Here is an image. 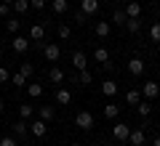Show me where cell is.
Returning <instances> with one entry per match:
<instances>
[{
	"label": "cell",
	"instance_id": "6da1fadb",
	"mask_svg": "<svg viewBox=\"0 0 160 146\" xmlns=\"http://www.w3.org/2000/svg\"><path fill=\"white\" fill-rule=\"evenodd\" d=\"M139 90H142V98H147V101H152V98H158V96H160V85L155 82V80H147Z\"/></svg>",
	"mask_w": 160,
	"mask_h": 146
},
{
	"label": "cell",
	"instance_id": "7a4b0ae2",
	"mask_svg": "<svg viewBox=\"0 0 160 146\" xmlns=\"http://www.w3.org/2000/svg\"><path fill=\"white\" fill-rule=\"evenodd\" d=\"M93 122H96V120H93L91 112H78V117H75V125H78L80 130H91Z\"/></svg>",
	"mask_w": 160,
	"mask_h": 146
},
{
	"label": "cell",
	"instance_id": "3957f363",
	"mask_svg": "<svg viewBox=\"0 0 160 146\" xmlns=\"http://www.w3.org/2000/svg\"><path fill=\"white\" fill-rule=\"evenodd\" d=\"M128 133H131V125L128 122H115L112 125V138L115 141H128Z\"/></svg>",
	"mask_w": 160,
	"mask_h": 146
},
{
	"label": "cell",
	"instance_id": "277c9868",
	"mask_svg": "<svg viewBox=\"0 0 160 146\" xmlns=\"http://www.w3.org/2000/svg\"><path fill=\"white\" fill-rule=\"evenodd\" d=\"M43 56L48 59V61H59V56H62V48H59V43H48L46 48H43Z\"/></svg>",
	"mask_w": 160,
	"mask_h": 146
},
{
	"label": "cell",
	"instance_id": "5b68a950",
	"mask_svg": "<svg viewBox=\"0 0 160 146\" xmlns=\"http://www.w3.org/2000/svg\"><path fill=\"white\" fill-rule=\"evenodd\" d=\"M29 133L38 135V138H43V135L48 133V122H46V120H35V122H29Z\"/></svg>",
	"mask_w": 160,
	"mask_h": 146
},
{
	"label": "cell",
	"instance_id": "8992f818",
	"mask_svg": "<svg viewBox=\"0 0 160 146\" xmlns=\"http://www.w3.org/2000/svg\"><path fill=\"white\" fill-rule=\"evenodd\" d=\"M144 69H147V64H144V61H142L139 56H133L131 61H128V72H131L133 77H139V74H144Z\"/></svg>",
	"mask_w": 160,
	"mask_h": 146
},
{
	"label": "cell",
	"instance_id": "52a82bcc",
	"mask_svg": "<svg viewBox=\"0 0 160 146\" xmlns=\"http://www.w3.org/2000/svg\"><path fill=\"white\" fill-rule=\"evenodd\" d=\"M144 141H147V135H144L142 128H133L131 133H128V144L131 146H144Z\"/></svg>",
	"mask_w": 160,
	"mask_h": 146
},
{
	"label": "cell",
	"instance_id": "ba28073f",
	"mask_svg": "<svg viewBox=\"0 0 160 146\" xmlns=\"http://www.w3.org/2000/svg\"><path fill=\"white\" fill-rule=\"evenodd\" d=\"M123 11H126L128 19H139V16H142V3H139V0H131V3H128Z\"/></svg>",
	"mask_w": 160,
	"mask_h": 146
},
{
	"label": "cell",
	"instance_id": "9c48e42d",
	"mask_svg": "<svg viewBox=\"0 0 160 146\" xmlns=\"http://www.w3.org/2000/svg\"><path fill=\"white\" fill-rule=\"evenodd\" d=\"M72 67H75V69H80V72H83V69H88V56H86L83 51L72 53Z\"/></svg>",
	"mask_w": 160,
	"mask_h": 146
},
{
	"label": "cell",
	"instance_id": "30bf717a",
	"mask_svg": "<svg viewBox=\"0 0 160 146\" xmlns=\"http://www.w3.org/2000/svg\"><path fill=\"white\" fill-rule=\"evenodd\" d=\"M80 11L86 13V16H93L99 11V0H80Z\"/></svg>",
	"mask_w": 160,
	"mask_h": 146
},
{
	"label": "cell",
	"instance_id": "8fae6325",
	"mask_svg": "<svg viewBox=\"0 0 160 146\" xmlns=\"http://www.w3.org/2000/svg\"><path fill=\"white\" fill-rule=\"evenodd\" d=\"M93 32H96V37L107 40V37H109V32H112V24H109V21H96V27H93Z\"/></svg>",
	"mask_w": 160,
	"mask_h": 146
},
{
	"label": "cell",
	"instance_id": "7c38bea8",
	"mask_svg": "<svg viewBox=\"0 0 160 146\" xmlns=\"http://www.w3.org/2000/svg\"><path fill=\"white\" fill-rule=\"evenodd\" d=\"M11 48H13L16 53H27L29 43H27V37H22V35H16V37H13V43H11Z\"/></svg>",
	"mask_w": 160,
	"mask_h": 146
},
{
	"label": "cell",
	"instance_id": "4fadbf2b",
	"mask_svg": "<svg viewBox=\"0 0 160 146\" xmlns=\"http://www.w3.org/2000/svg\"><path fill=\"white\" fill-rule=\"evenodd\" d=\"M11 130H13V135H16V138H22V135H27L29 125H27V120H19V122L11 125Z\"/></svg>",
	"mask_w": 160,
	"mask_h": 146
},
{
	"label": "cell",
	"instance_id": "5bb4252c",
	"mask_svg": "<svg viewBox=\"0 0 160 146\" xmlns=\"http://www.w3.org/2000/svg\"><path fill=\"white\" fill-rule=\"evenodd\" d=\"M69 101H72V93H69L67 88H59V90H56V104H62V106H67Z\"/></svg>",
	"mask_w": 160,
	"mask_h": 146
},
{
	"label": "cell",
	"instance_id": "9a60e30c",
	"mask_svg": "<svg viewBox=\"0 0 160 146\" xmlns=\"http://www.w3.org/2000/svg\"><path fill=\"white\" fill-rule=\"evenodd\" d=\"M24 88H27L29 98H40V96H43V85L40 82H29V85H24Z\"/></svg>",
	"mask_w": 160,
	"mask_h": 146
},
{
	"label": "cell",
	"instance_id": "2e32d148",
	"mask_svg": "<svg viewBox=\"0 0 160 146\" xmlns=\"http://www.w3.org/2000/svg\"><path fill=\"white\" fill-rule=\"evenodd\" d=\"M126 101L131 104V106H136V104L142 101V90H139V88H131V90L126 93Z\"/></svg>",
	"mask_w": 160,
	"mask_h": 146
},
{
	"label": "cell",
	"instance_id": "e0dca14e",
	"mask_svg": "<svg viewBox=\"0 0 160 146\" xmlns=\"http://www.w3.org/2000/svg\"><path fill=\"white\" fill-rule=\"evenodd\" d=\"M102 93L104 96H115L118 93V82H115V80H104L102 82Z\"/></svg>",
	"mask_w": 160,
	"mask_h": 146
},
{
	"label": "cell",
	"instance_id": "ac0fdd59",
	"mask_svg": "<svg viewBox=\"0 0 160 146\" xmlns=\"http://www.w3.org/2000/svg\"><path fill=\"white\" fill-rule=\"evenodd\" d=\"M48 80H51L53 85H62V82H64V72H62L59 67H53L51 72H48Z\"/></svg>",
	"mask_w": 160,
	"mask_h": 146
},
{
	"label": "cell",
	"instance_id": "d6986e66",
	"mask_svg": "<svg viewBox=\"0 0 160 146\" xmlns=\"http://www.w3.org/2000/svg\"><path fill=\"white\" fill-rule=\"evenodd\" d=\"M93 61L107 64V61H109V51H107V48H96V51H93Z\"/></svg>",
	"mask_w": 160,
	"mask_h": 146
},
{
	"label": "cell",
	"instance_id": "ffe728a7",
	"mask_svg": "<svg viewBox=\"0 0 160 146\" xmlns=\"http://www.w3.org/2000/svg\"><path fill=\"white\" fill-rule=\"evenodd\" d=\"M136 112L142 114V117H149V114H152V104L144 98V101H139V104H136Z\"/></svg>",
	"mask_w": 160,
	"mask_h": 146
},
{
	"label": "cell",
	"instance_id": "44dd1931",
	"mask_svg": "<svg viewBox=\"0 0 160 146\" xmlns=\"http://www.w3.org/2000/svg\"><path fill=\"white\" fill-rule=\"evenodd\" d=\"M29 37H32V40H43V37H46V29H43V24H32V29H29Z\"/></svg>",
	"mask_w": 160,
	"mask_h": 146
},
{
	"label": "cell",
	"instance_id": "7402d4cb",
	"mask_svg": "<svg viewBox=\"0 0 160 146\" xmlns=\"http://www.w3.org/2000/svg\"><path fill=\"white\" fill-rule=\"evenodd\" d=\"M51 8H53V13H67L69 3L67 0H51Z\"/></svg>",
	"mask_w": 160,
	"mask_h": 146
},
{
	"label": "cell",
	"instance_id": "603a6c76",
	"mask_svg": "<svg viewBox=\"0 0 160 146\" xmlns=\"http://www.w3.org/2000/svg\"><path fill=\"white\" fill-rule=\"evenodd\" d=\"M118 114H120V106H118V104H107V106H104V117H107V120H115Z\"/></svg>",
	"mask_w": 160,
	"mask_h": 146
},
{
	"label": "cell",
	"instance_id": "cb8c5ba5",
	"mask_svg": "<svg viewBox=\"0 0 160 146\" xmlns=\"http://www.w3.org/2000/svg\"><path fill=\"white\" fill-rule=\"evenodd\" d=\"M126 21H128L126 11H115V13H112V24H118V27H126Z\"/></svg>",
	"mask_w": 160,
	"mask_h": 146
},
{
	"label": "cell",
	"instance_id": "d4e9b609",
	"mask_svg": "<svg viewBox=\"0 0 160 146\" xmlns=\"http://www.w3.org/2000/svg\"><path fill=\"white\" fill-rule=\"evenodd\" d=\"M11 6H13V11H16V13H27V8H29V0H13Z\"/></svg>",
	"mask_w": 160,
	"mask_h": 146
},
{
	"label": "cell",
	"instance_id": "484cf974",
	"mask_svg": "<svg viewBox=\"0 0 160 146\" xmlns=\"http://www.w3.org/2000/svg\"><path fill=\"white\" fill-rule=\"evenodd\" d=\"M126 29H128L131 35H136L139 29H142V21H139V19H128V21H126Z\"/></svg>",
	"mask_w": 160,
	"mask_h": 146
},
{
	"label": "cell",
	"instance_id": "4316f807",
	"mask_svg": "<svg viewBox=\"0 0 160 146\" xmlns=\"http://www.w3.org/2000/svg\"><path fill=\"white\" fill-rule=\"evenodd\" d=\"M32 114H35V109L29 106V104H22V106H19V117H22V120H29Z\"/></svg>",
	"mask_w": 160,
	"mask_h": 146
},
{
	"label": "cell",
	"instance_id": "83f0119b",
	"mask_svg": "<svg viewBox=\"0 0 160 146\" xmlns=\"http://www.w3.org/2000/svg\"><path fill=\"white\" fill-rule=\"evenodd\" d=\"M40 120H46V122H51V120H53V109L51 106H40Z\"/></svg>",
	"mask_w": 160,
	"mask_h": 146
},
{
	"label": "cell",
	"instance_id": "f1b7e54d",
	"mask_svg": "<svg viewBox=\"0 0 160 146\" xmlns=\"http://www.w3.org/2000/svg\"><path fill=\"white\" fill-rule=\"evenodd\" d=\"M11 82L16 85V88H24V85H27V77H24L22 72H16V74H11Z\"/></svg>",
	"mask_w": 160,
	"mask_h": 146
},
{
	"label": "cell",
	"instance_id": "f546056e",
	"mask_svg": "<svg viewBox=\"0 0 160 146\" xmlns=\"http://www.w3.org/2000/svg\"><path fill=\"white\" fill-rule=\"evenodd\" d=\"M149 37H152L155 43H160V21H152V27H149Z\"/></svg>",
	"mask_w": 160,
	"mask_h": 146
},
{
	"label": "cell",
	"instance_id": "4dcf8cb0",
	"mask_svg": "<svg viewBox=\"0 0 160 146\" xmlns=\"http://www.w3.org/2000/svg\"><path fill=\"white\" fill-rule=\"evenodd\" d=\"M6 29H8V32H13V35H16L19 32V27H22V24H19V19H6Z\"/></svg>",
	"mask_w": 160,
	"mask_h": 146
},
{
	"label": "cell",
	"instance_id": "1f68e13d",
	"mask_svg": "<svg viewBox=\"0 0 160 146\" xmlns=\"http://www.w3.org/2000/svg\"><path fill=\"white\" fill-rule=\"evenodd\" d=\"M78 80H80V85H91V72H88V69H83V72L78 74Z\"/></svg>",
	"mask_w": 160,
	"mask_h": 146
},
{
	"label": "cell",
	"instance_id": "d6a6232c",
	"mask_svg": "<svg viewBox=\"0 0 160 146\" xmlns=\"http://www.w3.org/2000/svg\"><path fill=\"white\" fill-rule=\"evenodd\" d=\"M3 82H11V72H8V67H0V85Z\"/></svg>",
	"mask_w": 160,
	"mask_h": 146
},
{
	"label": "cell",
	"instance_id": "836d02e7",
	"mask_svg": "<svg viewBox=\"0 0 160 146\" xmlns=\"http://www.w3.org/2000/svg\"><path fill=\"white\" fill-rule=\"evenodd\" d=\"M0 146H16V138L13 135H3L0 138Z\"/></svg>",
	"mask_w": 160,
	"mask_h": 146
},
{
	"label": "cell",
	"instance_id": "e575fe53",
	"mask_svg": "<svg viewBox=\"0 0 160 146\" xmlns=\"http://www.w3.org/2000/svg\"><path fill=\"white\" fill-rule=\"evenodd\" d=\"M59 37H62V40L69 37V27H67V24H59Z\"/></svg>",
	"mask_w": 160,
	"mask_h": 146
},
{
	"label": "cell",
	"instance_id": "d590c367",
	"mask_svg": "<svg viewBox=\"0 0 160 146\" xmlns=\"http://www.w3.org/2000/svg\"><path fill=\"white\" fill-rule=\"evenodd\" d=\"M29 6H32L35 11H43V8H46V0H29Z\"/></svg>",
	"mask_w": 160,
	"mask_h": 146
},
{
	"label": "cell",
	"instance_id": "8d00e7d4",
	"mask_svg": "<svg viewBox=\"0 0 160 146\" xmlns=\"http://www.w3.org/2000/svg\"><path fill=\"white\" fill-rule=\"evenodd\" d=\"M19 72H22L24 77H29V74H32V64H22V67H19Z\"/></svg>",
	"mask_w": 160,
	"mask_h": 146
},
{
	"label": "cell",
	"instance_id": "74e56055",
	"mask_svg": "<svg viewBox=\"0 0 160 146\" xmlns=\"http://www.w3.org/2000/svg\"><path fill=\"white\" fill-rule=\"evenodd\" d=\"M72 19H75V24H86V19H88V16H86L83 11H78V13H75Z\"/></svg>",
	"mask_w": 160,
	"mask_h": 146
},
{
	"label": "cell",
	"instance_id": "f35d334b",
	"mask_svg": "<svg viewBox=\"0 0 160 146\" xmlns=\"http://www.w3.org/2000/svg\"><path fill=\"white\" fill-rule=\"evenodd\" d=\"M8 11H11V8H8V3H0V16H8Z\"/></svg>",
	"mask_w": 160,
	"mask_h": 146
},
{
	"label": "cell",
	"instance_id": "ab89813d",
	"mask_svg": "<svg viewBox=\"0 0 160 146\" xmlns=\"http://www.w3.org/2000/svg\"><path fill=\"white\" fill-rule=\"evenodd\" d=\"M152 146H160V135H155V138H152Z\"/></svg>",
	"mask_w": 160,
	"mask_h": 146
},
{
	"label": "cell",
	"instance_id": "60d3db41",
	"mask_svg": "<svg viewBox=\"0 0 160 146\" xmlns=\"http://www.w3.org/2000/svg\"><path fill=\"white\" fill-rule=\"evenodd\" d=\"M6 3H8V6H11V3H13V0H6Z\"/></svg>",
	"mask_w": 160,
	"mask_h": 146
},
{
	"label": "cell",
	"instance_id": "b9f144b4",
	"mask_svg": "<svg viewBox=\"0 0 160 146\" xmlns=\"http://www.w3.org/2000/svg\"><path fill=\"white\" fill-rule=\"evenodd\" d=\"M0 112H3V101H0Z\"/></svg>",
	"mask_w": 160,
	"mask_h": 146
},
{
	"label": "cell",
	"instance_id": "7bdbcfd3",
	"mask_svg": "<svg viewBox=\"0 0 160 146\" xmlns=\"http://www.w3.org/2000/svg\"><path fill=\"white\" fill-rule=\"evenodd\" d=\"M158 19H160V8H158Z\"/></svg>",
	"mask_w": 160,
	"mask_h": 146
},
{
	"label": "cell",
	"instance_id": "ee69618b",
	"mask_svg": "<svg viewBox=\"0 0 160 146\" xmlns=\"http://www.w3.org/2000/svg\"><path fill=\"white\" fill-rule=\"evenodd\" d=\"M69 146H80V144H69Z\"/></svg>",
	"mask_w": 160,
	"mask_h": 146
},
{
	"label": "cell",
	"instance_id": "f6af8a7d",
	"mask_svg": "<svg viewBox=\"0 0 160 146\" xmlns=\"http://www.w3.org/2000/svg\"><path fill=\"white\" fill-rule=\"evenodd\" d=\"M128 3H131V0H128Z\"/></svg>",
	"mask_w": 160,
	"mask_h": 146
}]
</instances>
